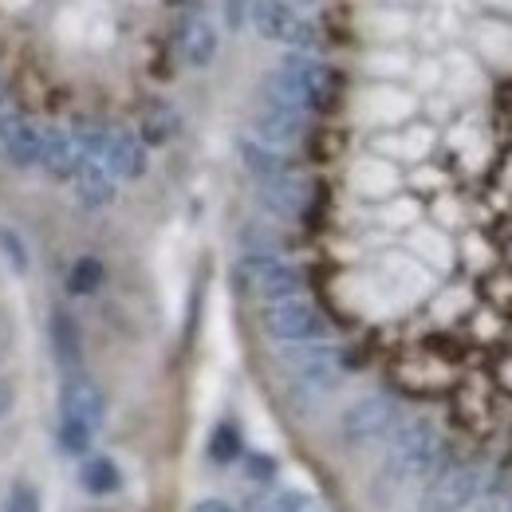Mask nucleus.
I'll return each instance as SVG.
<instances>
[{
    "label": "nucleus",
    "instance_id": "1",
    "mask_svg": "<svg viewBox=\"0 0 512 512\" xmlns=\"http://www.w3.org/2000/svg\"><path fill=\"white\" fill-rule=\"evenodd\" d=\"M335 99H339L335 67H327L316 56H304V52H292L264 79V91H260V103L292 107L300 115H323L335 107Z\"/></svg>",
    "mask_w": 512,
    "mask_h": 512
},
{
    "label": "nucleus",
    "instance_id": "2",
    "mask_svg": "<svg viewBox=\"0 0 512 512\" xmlns=\"http://www.w3.org/2000/svg\"><path fill=\"white\" fill-rule=\"evenodd\" d=\"M446 461L442 430L430 418H402L386 438V477L390 481H426Z\"/></svg>",
    "mask_w": 512,
    "mask_h": 512
},
{
    "label": "nucleus",
    "instance_id": "3",
    "mask_svg": "<svg viewBox=\"0 0 512 512\" xmlns=\"http://www.w3.org/2000/svg\"><path fill=\"white\" fill-rule=\"evenodd\" d=\"M485 465L481 461H442L422 493H418V512H465L485 497Z\"/></svg>",
    "mask_w": 512,
    "mask_h": 512
},
{
    "label": "nucleus",
    "instance_id": "4",
    "mask_svg": "<svg viewBox=\"0 0 512 512\" xmlns=\"http://www.w3.org/2000/svg\"><path fill=\"white\" fill-rule=\"evenodd\" d=\"M260 327L272 343L280 347H304V343H327L331 323L308 296H288L276 304H264L260 312Z\"/></svg>",
    "mask_w": 512,
    "mask_h": 512
},
{
    "label": "nucleus",
    "instance_id": "5",
    "mask_svg": "<svg viewBox=\"0 0 512 512\" xmlns=\"http://www.w3.org/2000/svg\"><path fill=\"white\" fill-rule=\"evenodd\" d=\"M402 422V406L398 398L390 394H367V398H355L343 414H339V438L343 446L363 449L375 446V442H386Z\"/></svg>",
    "mask_w": 512,
    "mask_h": 512
},
{
    "label": "nucleus",
    "instance_id": "6",
    "mask_svg": "<svg viewBox=\"0 0 512 512\" xmlns=\"http://www.w3.org/2000/svg\"><path fill=\"white\" fill-rule=\"evenodd\" d=\"M249 20H253L256 36L268 40V44H280V48H292V52H304V56H312L320 48L316 24L304 20L288 0H253Z\"/></svg>",
    "mask_w": 512,
    "mask_h": 512
},
{
    "label": "nucleus",
    "instance_id": "7",
    "mask_svg": "<svg viewBox=\"0 0 512 512\" xmlns=\"http://www.w3.org/2000/svg\"><path fill=\"white\" fill-rule=\"evenodd\" d=\"M237 276L264 304H276V300H288V296H304L300 268L292 260H284L280 253H245L237 260Z\"/></svg>",
    "mask_w": 512,
    "mask_h": 512
},
{
    "label": "nucleus",
    "instance_id": "8",
    "mask_svg": "<svg viewBox=\"0 0 512 512\" xmlns=\"http://www.w3.org/2000/svg\"><path fill=\"white\" fill-rule=\"evenodd\" d=\"M288 367H292V379L300 383V390H308V394H331L347 379V355L331 343L292 347Z\"/></svg>",
    "mask_w": 512,
    "mask_h": 512
},
{
    "label": "nucleus",
    "instance_id": "9",
    "mask_svg": "<svg viewBox=\"0 0 512 512\" xmlns=\"http://www.w3.org/2000/svg\"><path fill=\"white\" fill-rule=\"evenodd\" d=\"M256 197H260V205H264L272 217H280V221H300V217H308V209H312V201H316V186H312L304 174L288 170V174H280V178L260 182V186H256Z\"/></svg>",
    "mask_w": 512,
    "mask_h": 512
},
{
    "label": "nucleus",
    "instance_id": "10",
    "mask_svg": "<svg viewBox=\"0 0 512 512\" xmlns=\"http://www.w3.org/2000/svg\"><path fill=\"white\" fill-rule=\"evenodd\" d=\"M60 418L83 422L91 430H103V418H107V394H103V386L95 383L91 375H83V371L64 375V383H60Z\"/></svg>",
    "mask_w": 512,
    "mask_h": 512
},
{
    "label": "nucleus",
    "instance_id": "11",
    "mask_svg": "<svg viewBox=\"0 0 512 512\" xmlns=\"http://www.w3.org/2000/svg\"><path fill=\"white\" fill-rule=\"evenodd\" d=\"M308 130V115L292 111V107H276V103H260V111L253 115V138H260L272 150H292L304 142Z\"/></svg>",
    "mask_w": 512,
    "mask_h": 512
},
{
    "label": "nucleus",
    "instance_id": "12",
    "mask_svg": "<svg viewBox=\"0 0 512 512\" xmlns=\"http://www.w3.org/2000/svg\"><path fill=\"white\" fill-rule=\"evenodd\" d=\"M0 154L16 170H36V162H40V127L28 115L0 111Z\"/></svg>",
    "mask_w": 512,
    "mask_h": 512
},
{
    "label": "nucleus",
    "instance_id": "13",
    "mask_svg": "<svg viewBox=\"0 0 512 512\" xmlns=\"http://www.w3.org/2000/svg\"><path fill=\"white\" fill-rule=\"evenodd\" d=\"M48 351H52V363L60 367V375L83 371V327L64 304H56L48 312Z\"/></svg>",
    "mask_w": 512,
    "mask_h": 512
},
{
    "label": "nucleus",
    "instance_id": "14",
    "mask_svg": "<svg viewBox=\"0 0 512 512\" xmlns=\"http://www.w3.org/2000/svg\"><path fill=\"white\" fill-rule=\"evenodd\" d=\"M103 166L111 170L115 182H142L150 170V150L134 130H111Z\"/></svg>",
    "mask_w": 512,
    "mask_h": 512
},
{
    "label": "nucleus",
    "instance_id": "15",
    "mask_svg": "<svg viewBox=\"0 0 512 512\" xmlns=\"http://www.w3.org/2000/svg\"><path fill=\"white\" fill-rule=\"evenodd\" d=\"M67 186L75 190V201L87 213H99V209L115 205V197H119V182L111 178V170L99 158H79V166H75V174H71Z\"/></svg>",
    "mask_w": 512,
    "mask_h": 512
},
{
    "label": "nucleus",
    "instance_id": "16",
    "mask_svg": "<svg viewBox=\"0 0 512 512\" xmlns=\"http://www.w3.org/2000/svg\"><path fill=\"white\" fill-rule=\"evenodd\" d=\"M217 48H221V40H217V28L209 16L186 12L178 20V52L190 67H209L217 60Z\"/></svg>",
    "mask_w": 512,
    "mask_h": 512
},
{
    "label": "nucleus",
    "instance_id": "17",
    "mask_svg": "<svg viewBox=\"0 0 512 512\" xmlns=\"http://www.w3.org/2000/svg\"><path fill=\"white\" fill-rule=\"evenodd\" d=\"M52 182H71L79 166V146L67 127H40V162H36Z\"/></svg>",
    "mask_w": 512,
    "mask_h": 512
},
{
    "label": "nucleus",
    "instance_id": "18",
    "mask_svg": "<svg viewBox=\"0 0 512 512\" xmlns=\"http://www.w3.org/2000/svg\"><path fill=\"white\" fill-rule=\"evenodd\" d=\"M75 481H79V489H83L87 497H95V501L115 497V493L127 485L123 465H119L115 457H107V453H83V457H79V469H75Z\"/></svg>",
    "mask_w": 512,
    "mask_h": 512
},
{
    "label": "nucleus",
    "instance_id": "19",
    "mask_svg": "<svg viewBox=\"0 0 512 512\" xmlns=\"http://www.w3.org/2000/svg\"><path fill=\"white\" fill-rule=\"evenodd\" d=\"M237 158H241V166L249 170V178H253L256 186L292 170V162H288V154H284V150L264 146L260 138H253V134H241V138H237Z\"/></svg>",
    "mask_w": 512,
    "mask_h": 512
},
{
    "label": "nucleus",
    "instance_id": "20",
    "mask_svg": "<svg viewBox=\"0 0 512 512\" xmlns=\"http://www.w3.org/2000/svg\"><path fill=\"white\" fill-rule=\"evenodd\" d=\"M178 134H182V115H178L174 103H166V99L146 103V111H142V119H138V138L146 142V150H150V146H166V142H174Z\"/></svg>",
    "mask_w": 512,
    "mask_h": 512
},
{
    "label": "nucleus",
    "instance_id": "21",
    "mask_svg": "<svg viewBox=\"0 0 512 512\" xmlns=\"http://www.w3.org/2000/svg\"><path fill=\"white\" fill-rule=\"evenodd\" d=\"M205 453H209V461H213L217 469L237 465V461L245 457V438H241V426H233V422H217V426L209 430Z\"/></svg>",
    "mask_w": 512,
    "mask_h": 512
},
{
    "label": "nucleus",
    "instance_id": "22",
    "mask_svg": "<svg viewBox=\"0 0 512 512\" xmlns=\"http://www.w3.org/2000/svg\"><path fill=\"white\" fill-rule=\"evenodd\" d=\"M107 280V268L99 256H75L67 268V296H95Z\"/></svg>",
    "mask_w": 512,
    "mask_h": 512
},
{
    "label": "nucleus",
    "instance_id": "23",
    "mask_svg": "<svg viewBox=\"0 0 512 512\" xmlns=\"http://www.w3.org/2000/svg\"><path fill=\"white\" fill-rule=\"evenodd\" d=\"M0 260L12 276H28L32 268V253H28V241L12 229V225H0Z\"/></svg>",
    "mask_w": 512,
    "mask_h": 512
},
{
    "label": "nucleus",
    "instance_id": "24",
    "mask_svg": "<svg viewBox=\"0 0 512 512\" xmlns=\"http://www.w3.org/2000/svg\"><path fill=\"white\" fill-rule=\"evenodd\" d=\"M308 509H312V501L300 489H276V493H264V497L253 501V512H308Z\"/></svg>",
    "mask_w": 512,
    "mask_h": 512
},
{
    "label": "nucleus",
    "instance_id": "25",
    "mask_svg": "<svg viewBox=\"0 0 512 512\" xmlns=\"http://www.w3.org/2000/svg\"><path fill=\"white\" fill-rule=\"evenodd\" d=\"M0 512H44L40 489H36L32 481H12V485H8V493H4Z\"/></svg>",
    "mask_w": 512,
    "mask_h": 512
},
{
    "label": "nucleus",
    "instance_id": "26",
    "mask_svg": "<svg viewBox=\"0 0 512 512\" xmlns=\"http://www.w3.org/2000/svg\"><path fill=\"white\" fill-rule=\"evenodd\" d=\"M355 186L363 193H386L394 190V170L383 166V162H363L359 170H355Z\"/></svg>",
    "mask_w": 512,
    "mask_h": 512
},
{
    "label": "nucleus",
    "instance_id": "27",
    "mask_svg": "<svg viewBox=\"0 0 512 512\" xmlns=\"http://www.w3.org/2000/svg\"><path fill=\"white\" fill-rule=\"evenodd\" d=\"M241 461H245V477L256 481V485H272L276 473H280V461L272 453H245Z\"/></svg>",
    "mask_w": 512,
    "mask_h": 512
},
{
    "label": "nucleus",
    "instance_id": "28",
    "mask_svg": "<svg viewBox=\"0 0 512 512\" xmlns=\"http://www.w3.org/2000/svg\"><path fill=\"white\" fill-rule=\"evenodd\" d=\"M221 4H225V24H229V28H245L253 0H221Z\"/></svg>",
    "mask_w": 512,
    "mask_h": 512
},
{
    "label": "nucleus",
    "instance_id": "29",
    "mask_svg": "<svg viewBox=\"0 0 512 512\" xmlns=\"http://www.w3.org/2000/svg\"><path fill=\"white\" fill-rule=\"evenodd\" d=\"M190 512H237L229 501H221V497H201V501H193Z\"/></svg>",
    "mask_w": 512,
    "mask_h": 512
},
{
    "label": "nucleus",
    "instance_id": "30",
    "mask_svg": "<svg viewBox=\"0 0 512 512\" xmlns=\"http://www.w3.org/2000/svg\"><path fill=\"white\" fill-rule=\"evenodd\" d=\"M12 402H16V390H12L8 379H0V422L12 414Z\"/></svg>",
    "mask_w": 512,
    "mask_h": 512
},
{
    "label": "nucleus",
    "instance_id": "31",
    "mask_svg": "<svg viewBox=\"0 0 512 512\" xmlns=\"http://www.w3.org/2000/svg\"><path fill=\"white\" fill-rule=\"evenodd\" d=\"M0 4H4L8 12H24V8H32L36 0H0Z\"/></svg>",
    "mask_w": 512,
    "mask_h": 512
},
{
    "label": "nucleus",
    "instance_id": "32",
    "mask_svg": "<svg viewBox=\"0 0 512 512\" xmlns=\"http://www.w3.org/2000/svg\"><path fill=\"white\" fill-rule=\"evenodd\" d=\"M497 512H512V497H509V501H505V505H501Z\"/></svg>",
    "mask_w": 512,
    "mask_h": 512
},
{
    "label": "nucleus",
    "instance_id": "33",
    "mask_svg": "<svg viewBox=\"0 0 512 512\" xmlns=\"http://www.w3.org/2000/svg\"><path fill=\"white\" fill-rule=\"evenodd\" d=\"M0 111H4V87H0Z\"/></svg>",
    "mask_w": 512,
    "mask_h": 512
}]
</instances>
